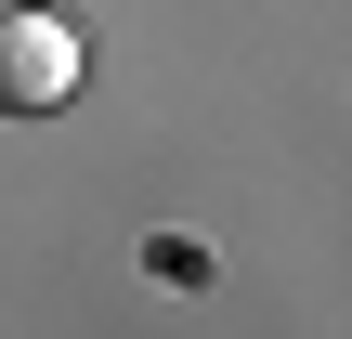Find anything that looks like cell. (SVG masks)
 Here are the masks:
<instances>
[{
	"label": "cell",
	"instance_id": "cell-1",
	"mask_svg": "<svg viewBox=\"0 0 352 339\" xmlns=\"http://www.w3.org/2000/svg\"><path fill=\"white\" fill-rule=\"evenodd\" d=\"M65 91H78V26L39 13V0H13V13H0V105L39 118V105H65Z\"/></svg>",
	"mask_w": 352,
	"mask_h": 339
},
{
	"label": "cell",
	"instance_id": "cell-2",
	"mask_svg": "<svg viewBox=\"0 0 352 339\" xmlns=\"http://www.w3.org/2000/svg\"><path fill=\"white\" fill-rule=\"evenodd\" d=\"M0 13H13V0H0Z\"/></svg>",
	"mask_w": 352,
	"mask_h": 339
}]
</instances>
